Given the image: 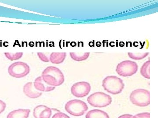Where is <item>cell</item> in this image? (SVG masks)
Instances as JSON below:
<instances>
[{
	"instance_id": "1",
	"label": "cell",
	"mask_w": 158,
	"mask_h": 118,
	"mask_svg": "<svg viewBox=\"0 0 158 118\" xmlns=\"http://www.w3.org/2000/svg\"><path fill=\"white\" fill-rule=\"evenodd\" d=\"M43 80L49 85L57 87L64 82V75L59 68L50 66L45 68L41 75Z\"/></svg>"
},
{
	"instance_id": "2",
	"label": "cell",
	"mask_w": 158,
	"mask_h": 118,
	"mask_svg": "<svg viewBox=\"0 0 158 118\" xmlns=\"http://www.w3.org/2000/svg\"><path fill=\"white\" fill-rule=\"evenodd\" d=\"M105 91L113 95H117L122 92L124 84L121 78L115 76L106 77L102 81Z\"/></svg>"
},
{
	"instance_id": "3",
	"label": "cell",
	"mask_w": 158,
	"mask_h": 118,
	"mask_svg": "<svg viewBox=\"0 0 158 118\" xmlns=\"http://www.w3.org/2000/svg\"><path fill=\"white\" fill-rule=\"evenodd\" d=\"M130 98L132 103L136 106L145 107L150 104V93L144 89L134 90L131 93Z\"/></svg>"
},
{
	"instance_id": "4",
	"label": "cell",
	"mask_w": 158,
	"mask_h": 118,
	"mask_svg": "<svg viewBox=\"0 0 158 118\" xmlns=\"http://www.w3.org/2000/svg\"><path fill=\"white\" fill-rule=\"evenodd\" d=\"M88 103L94 107L103 108L109 106L112 102V97L102 92H96L87 98Z\"/></svg>"
},
{
	"instance_id": "5",
	"label": "cell",
	"mask_w": 158,
	"mask_h": 118,
	"mask_svg": "<svg viewBox=\"0 0 158 118\" xmlns=\"http://www.w3.org/2000/svg\"><path fill=\"white\" fill-rule=\"evenodd\" d=\"M88 109V105L85 102L77 99L70 100L65 105L66 111L74 116H81L84 115Z\"/></svg>"
},
{
	"instance_id": "6",
	"label": "cell",
	"mask_w": 158,
	"mask_h": 118,
	"mask_svg": "<svg viewBox=\"0 0 158 118\" xmlns=\"http://www.w3.org/2000/svg\"><path fill=\"white\" fill-rule=\"evenodd\" d=\"M138 65L136 62L130 60L123 61L117 65L116 71L119 76L130 77L137 73Z\"/></svg>"
},
{
	"instance_id": "7",
	"label": "cell",
	"mask_w": 158,
	"mask_h": 118,
	"mask_svg": "<svg viewBox=\"0 0 158 118\" xmlns=\"http://www.w3.org/2000/svg\"><path fill=\"white\" fill-rule=\"evenodd\" d=\"M9 75L13 77L20 78L26 77L30 72L28 65L21 61L15 62L10 65L8 69Z\"/></svg>"
},
{
	"instance_id": "8",
	"label": "cell",
	"mask_w": 158,
	"mask_h": 118,
	"mask_svg": "<svg viewBox=\"0 0 158 118\" xmlns=\"http://www.w3.org/2000/svg\"><path fill=\"white\" fill-rule=\"evenodd\" d=\"M91 90L89 83L85 81L79 82L72 86L71 91L73 96L77 98H84L88 96Z\"/></svg>"
},
{
	"instance_id": "9",
	"label": "cell",
	"mask_w": 158,
	"mask_h": 118,
	"mask_svg": "<svg viewBox=\"0 0 158 118\" xmlns=\"http://www.w3.org/2000/svg\"><path fill=\"white\" fill-rule=\"evenodd\" d=\"M52 109L45 105H40L34 108L33 115L35 118H51Z\"/></svg>"
},
{
	"instance_id": "10",
	"label": "cell",
	"mask_w": 158,
	"mask_h": 118,
	"mask_svg": "<svg viewBox=\"0 0 158 118\" xmlns=\"http://www.w3.org/2000/svg\"><path fill=\"white\" fill-rule=\"evenodd\" d=\"M23 92L27 97L31 98H38L42 95V92L34 88V83L32 82H29L24 85L23 88Z\"/></svg>"
},
{
	"instance_id": "11",
	"label": "cell",
	"mask_w": 158,
	"mask_h": 118,
	"mask_svg": "<svg viewBox=\"0 0 158 118\" xmlns=\"http://www.w3.org/2000/svg\"><path fill=\"white\" fill-rule=\"evenodd\" d=\"M34 88L40 92H50L53 91L56 87L49 85L44 81L42 77H37L34 82Z\"/></svg>"
},
{
	"instance_id": "12",
	"label": "cell",
	"mask_w": 158,
	"mask_h": 118,
	"mask_svg": "<svg viewBox=\"0 0 158 118\" xmlns=\"http://www.w3.org/2000/svg\"><path fill=\"white\" fill-rule=\"evenodd\" d=\"M30 112V109L15 110L9 113L7 118H28Z\"/></svg>"
},
{
	"instance_id": "13",
	"label": "cell",
	"mask_w": 158,
	"mask_h": 118,
	"mask_svg": "<svg viewBox=\"0 0 158 118\" xmlns=\"http://www.w3.org/2000/svg\"><path fill=\"white\" fill-rule=\"evenodd\" d=\"M66 53H52L50 56V61L53 64L63 63L66 58Z\"/></svg>"
},
{
	"instance_id": "14",
	"label": "cell",
	"mask_w": 158,
	"mask_h": 118,
	"mask_svg": "<svg viewBox=\"0 0 158 118\" xmlns=\"http://www.w3.org/2000/svg\"><path fill=\"white\" fill-rule=\"evenodd\" d=\"M86 118H110L107 113L103 111L93 109L89 111L86 115Z\"/></svg>"
},
{
	"instance_id": "15",
	"label": "cell",
	"mask_w": 158,
	"mask_h": 118,
	"mask_svg": "<svg viewBox=\"0 0 158 118\" xmlns=\"http://www.w3.org/2000/svg\"><path fill=\"white\" fill-rule=\"evenodd\" d=\"M90 53H70V56L74 61H85L89 57Z\"/></svg>"
},
{
	"instance_id": "16",
	"label": "cell",
	"mask_w": 158,
	"mask_h": 118,
	"mask_svg": "<svg viewBox=\"0 0 158 118\" xmlns=\"http://www.w3.org/2000/svg\"><path fill=\"white\" fill-rule=\"evenodd\" d=\"M150 61L149 59L148 61L143 64L140 70V73L141 75L144 78L148 79H150Z\"/></svg>"
},
{
	"instance_id": "17",
	"label": "cell",
	"mask_w": 158,
	"mask_h": 118,
	"mask_svg": "<svg viewBox=\"0 0 158 118\" xmlns=\"http://www.w3.org/2000/svg\"><path fill=\"white\" fill-rule=\"evenodd\" d=\"M149 53H128V55L130 58L133 59V60H141L147 57Z\"/></svg>"
},
{
	"instance_id": "18",
	"label": "cell",
	"mask_w": 158,
	"mask_h": 118,
	"mask_svg": "<svg viewBox=\"0 0 158 118\" xmlns=\"http://www.w3.org/2000/svg\"><path fill=\"white\" fill-rule=\"evenodd\" d=\"M5 56L7 59L11 61H15L21 58L23 56V53H5Z\"/></svg>"
},
{
	"instance_id": "19",
	"label": "cell",
	"mask_w": 158,
	"mask_h": 118,
	"mask_svg": "<svg viewBox=\"0 0 158 118\" xmlns=\"http://www.w3.org/2000/svg\"><path fill=\"white\" fill-rule=\"evenodd\" d=\"M37 54L38 57L42 61L45 62V63H48L49 62V60L48 57L43 53H37Z\"/></svg>"
},
{
	"instance_id": "20",
	"label": "cell",
	"mask_w": 158,
	"mask_h": 118,
	"mask_svg": "<svg viewBox=\"0 0 158 118\" xmlns=\"http://www.w3.org/2000/svg\"><path fill=\"white\" fill-rule=\"evenodd\" d=\"M52 118H70L67 116V115L62 113L60 112H57L56 113L54 114V115L52 117Z\"/></svg>"
},
{
	"instance_id": "21",
	"label": "cell",
	"mask_w": 158,
	"mask_h": 118,
	"mask_svg": "<svg viewBox=\"0 0 158 118\" xmlns=\"http://www.w3.org/2000/svg\"><path fill=\"white\" fill-rule=\"evenodd\" d=\"M132 118H150V114L148 112L141 113L133 116Z\"/></svg>"
},
{
	"instance_id": "22",
	"label": "cell",
	"mask_w": 158,
	"mask_h": 118,
	"mask_svg": "<svg viewBox=\"0 0 158 118\" xmlns=\"http://www.w3.org/2000/svg\"><path fill=\"white\" fill-rule=\"evenodd\" d=\"M6 108V103L2 100H0V114L5 110Z\"/></svg>"
},
{
	"instance_id": "23",
	"label": "cell",
	"mask_w": 158,
	"mask_h": 118,
	"mask_svg": "<svg viewBox=\"0 0 158 118\" xmlns=\"http://www.w3.org/2000/svg\"><path fill=\"white\" fill-rule=\"evenodd\" d=\"M133 116L132 115L124 114L118 117V118H132Z\"/></svg>"
}]
</instances>
